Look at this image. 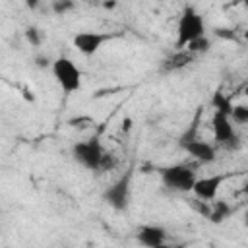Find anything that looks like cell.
Returning a JSON list of instances; mask_svg holds the SVG:
<instances>
[{"instance_id": "cell-4", "label": "cell", "mask_w": 248, "mask_h": 248, "mask_svg": "<svg viewBox=\"0 0 248 248\" xmlns=\"http://www.w3.org/2000/svg\"><path fill=\"white\" fill-rule=\"evenodd\" d=\"M103 153H105V149H103V145H101V141L97 138L76 141L72 145V157H74V161L79 163L81 167L89 169V170H97L99 172V165H101Z\"/></svg>"}, {"instance_id": "cell-16", "label": "cell", "mask_w": 248, "mask_h": 248, "mask_svg": "<svg viewBox=\"0 0 248 248\" xmlns=\"http://www.w3.org/2000/svg\"><path fill=\"white\" fill-rule=\"evenodd\" d=\"M74 8H76L74 0H52V12L56 16H64V14L72 12Z\"/></svg>"}, {"instance_id": "cell-12", "label": "cell", "mask_w": 248, "mask_h": 248, "mask_svg": "<svg viewBox=\"0 0 248 248\" xmlns=\"http://www.w3.org/2000/svg\"><path fill=\"white\" fill-rule=\"evenodd\" d=\"M211 205H209V209H207V219L211 221V223H223L225 219H229L231 217V213H232V207L227 203V202H223V200H211L209 202Z\"/></svg>"}, {"instance_id": "cell-5", "label": "cell", "mask_w": 248, "mask_h": 248, "mask_svg": "<svg viewBox=\"0 0 248 248\" xmlns=\"http://www.w3.org/2000/svg\"><path fill=\"white\" fill-rule=\"evenodd\" d=\"M211 130H213L215 141L219 145H223L225 149H238L240 147V138H238L234 124H232L229 114L215 110L211 116Z\"/></svg>"}, {"instance_id": "cell-6", "label": "cell", "mask_w": 248, "mask_h": 248, "mask_svg": "<svg viewBox=\"0 0 248 248\" xmlns=\"http://www.w3.org/2000/svg\"><path fill=\"white\" fill-rule=\"evenodd\" d=\"M130 188H132V170H126L103 192V202L108 203L114 211H126L130 203Z\"/></svg>"}, {"instance_id": "cell-1", "label": "cell", "mask_w": 248, "mask_h": 248, "mask_svg": "<svg viewBox=\"0 0 248 248\" xmlns=\"http://www.w3.org/2000/svg\"><path fill=\"white\" fill-rule=\"evenodd\" d=\"M205 35V23H203V17L198 14L196 8L192 6H186L178 17V23H176V48H184L190 41L198 39Z\"/></svg>"}, {"instance_id": "cell-17", "label": "cell", "mask_w": 248, "mask_h": 248, "mask_svg": "<svg viewBox=\"0 0 248 248\" xmlns=\"http://www.w3.org/2000/svg\"><path fill=\"white\" fill-rule=\"evenodd\" d=\"M25 39H27V43H29L31 46H39V45L43 43V33H41V29H37V27H27V29H25Z\"/></svg>"}, {"instance_id": "cell-8", "label": "cell", "mask_w": 248, "mask_h": 248, "mask_svg": "<svg viewBox=\"0 0 248 248\" xmlns=\"http://www.w3.org/2000/svg\"><path fill=\"white\" fill-rule=\"evenodd\" d=\"M229 176H231V174L219 172V174L196 178V182H194V186H192V192H194V196H196L198 200H202V202H211V200L217 198L219 188L223 186V182H225Z\"/></svg>"}, {"instance_id": "cell-18", "label": "cell", "mask_w": 248, "mask_h": 248, "mask_svg": "<svg viewBox=\"0 0 248 248\" xmlns=\"http://www.w3.org/2000/svg\"><path fill=\"white\" fill-rule=\"evenodd\" d=\"M116 167V159L112 153L105 151L103 157H101V165H99V172H105V170H112Z\"/></svg>"}, {"instance_id": "cell-2", "label": "cell", "mask_w": 248, "mask_h": 248, "mask_svg": "<svg viewBox=\"0 0 248 248\" xmlns=\"http://www.w3.org/2000/svg\"><path fill=\"white\" fill-rule=\"evenodd\" d=\"M159 174H161L163 186L172 190V192H192V186L198 178L196 170L190 165H184V163L163 167L159 170Z\"/></svg>"}, {"instance_id": "cell-7", "label": "cell", "mask_w": 248, "mask_h": 248, "mask_svg": "<svg viewBox=\"0 0 248 248\" xmlns=\"http://www.w3.org/2000/svg\"><path fill=\"white\" fill-rule=\"evenodd\" d=\"M120 33H101V31H79L74 35V46L83 54V56H91L95 54L105 43L112 41L114 37H118Z\"/></svg>"}, {"instance_id": "cell-21", "label": "cell", "mask_w": 248, "mask_h": 248, "mask_svg": "<svg viewBox=\"0 0 248 248\" xmlns=\"http://www.w3.org/2000/svg\"><path fill=\"white\" fill-rule=\"evenodd\" d=\"M240 2H248V0H240Z\"/></svg>"}, {"instance_id": "cell-3", "label": "cell", "mask_w": 248, "mask_h": 248, "mask_svg": "<svg viewBox=\"0 0 248 248\" xmlns=\"http://www.w3.org/2000/svg\"><path fill=\"white\" fill-rule=\"evenodd\" d=\"M50 68H52V76H54L56 83L60 85V89L66 95L81 89V70L76 66L74 60H70L66 56H58L56 60H52Z\"/></svg>"}, {"instance_id": "cell-10", "label": "cell", "mask_w": 248, "mask_h": 248, "mask_svg": "<svg viewBox=\"0 0 248 248\" xmlns=\"http://www.w3.org/2000/svg\"><path fill=\"white\" fill-rule=\"evenodd\" d=\"M138 242L147 248H161L167 244V231L159 225H141L138 229Z\"/></svg>"}, {"instance_id": "cell-13", "label": "cell", "mask_w": 248, "mask_h": 248, "mask_svg": "<svg viewBox=\"0 0 248 248\" xmlns=\"http://www.w3.org/2000/svg\"><path fill=\"white\" fill-rule=\"evenodd\" d=\"M211 105H213L215 110H221V112H225V114L231 116V108H232V99H231V95H225V93L217 91V93L213 95V99H211Z\"/></svg>"}, {"instance_id": "cell-11", "label": "cell", "mask_w": 248, "mask_h": 248, "mask_svg": "<svg viewBox=\"0 0 248 248\" xmlns=\"http://www.w3.org/2000/svg\"><path fill=\"white\" fill-rule=\"evenodd\" d=\"M196 60V54H192L188 48H176L169 58H165L161 62V72L163 74H172L178 72L182 68H186L188 64H192Z\"/></svg>"}, {"instance_id": "cell-14", "label": "cell", "mask_w": 248, "mask_h": 248, "mask_svg": "<svg viewBox=\"0 0 248 248\" xmlns=\"http://www.w3.org/2000/svg\"><path fill=\"white\" fill-rule=\"evenodd\" d=\"M184 48H188L192 54H202V52H207L209 48H211V41L205 37V35H202V37H198V39H194V41H190Z\"/></svg>"}, {"instance_id": "cell-9", "label": "cell", "mask_w": 248, "mask_h": 248, "mask_svg": "<svg viewBox=\"0 0 248 248\" xmlns=\"http://www.w3.org/2000/svg\"><path fill=\"white\" fill-rule=\"evenodd\" d=\"M180 147H182L190 157H194L196 161H200L202 165H209V163H213V161L217 159V149H215V145L209 143V141H205V140H202L200 136L194 138V140H190V141H184Z\"/></svg>"}, {"instance_id": "cell-15", "label": "cell", "mask_w": 248, "mask_h": 248, "mask_svg": "<svg viewBox=\"0 0 248 248\" xmlns=\"http://www.w3.org/2000/svg\"><path fill=\"white\" fill-rule=\"evenodd\" d=\"M231 120L234 124H246L248 122V107L246 105H232V108H231Z\"/></svg>"}, {"instance_id": "cell-20", "label": "cell", "mask_w": 248, "mask_h": 248, "mask_svg": "<svg viewBox=\"0 0 248 248\" xmlns=\"http://www.w3.org/2000/svg\"><path fill=\"white\" fill-rule=\"evenodd\" d=\"M52 62L48 60V58H45V56H39L37 58V66H41V68H46V66H50Z\"/></svg>"}, {"instance_id": "cell-19", "label": "cell", "mask_w": 248, "mask_h": 248, "mask_svg": "<svg viewBox=\"0 0 248 248\" xmlns=\"http://www.w3.org/2000/svg\"><path fill=\"white\" fill-rule=\"evenodd\" d=\"M45 0H23V4L29 8V10H37Z\"/></svg>"}]
</instances>
